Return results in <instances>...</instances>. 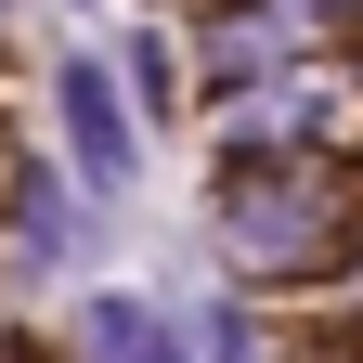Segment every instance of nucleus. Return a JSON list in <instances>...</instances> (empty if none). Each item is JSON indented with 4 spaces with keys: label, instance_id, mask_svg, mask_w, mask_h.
I'll list each match as a JSON object with an SVG mask.
<instances>
[{
    "label": "nucleus",
    "instance_id": "7ed1b4c3",
    "mask_svg": "<svg viewBox=\"0 0 363 363\" xmlns=\"http://www.w3.org/2000/svg\"><path fill=\"white\" fill-rule=\"evenodd\" d=\"M91 363H169L156 311H143V298H104V311H91Z\"/></svg>",
    "mask_w": 363,
    "mask_h": 363
},
{
    "label": "nucleus",
    "instance_id": "f257e3e1",
    "mask_svg": "<svg viewBox=\"0 0 363 363\" xmlns=\"http://www.w3.org/2000/svg\"><path fill=\"white\" fill-rule=\"evenodd\" d=\"M325 220H337V182L325 169H234V195H220V234H234L247 272H286L325 247Z\"/></svg>",
    "mask_w": 363,
    "mask_h": 363
},
{
    "label": "nucleus",
    "instance_id": "f03ea898",
    "mask_svg": "<svg viewBox=\"0 0 363 363\" xmlns=\"http://www.w3.org/2000/svg\"><path fill=\"white\" fill-rule=\"evenodd\" d=\"M65 143H78V169H91V195L130 182V117H117L104 65H65Z\"/></svg>",
    "mask_w": 363,
    "mask_h": 363
},
{
    "label": "nucleus",
    "instance_id": "20e7f679",
    "mask_svg": "<svg viewBox=\"0 0 363 363\" xmlns=\"http://www.w3.org/2000/svg\"><path fill=\"white\" fill-rule=\"evenodd\" d=\"M298 13H350V0H298Z\"/></svg>",
    "mask_w": 363,
    "mask_h": 363
}]
</instances>
